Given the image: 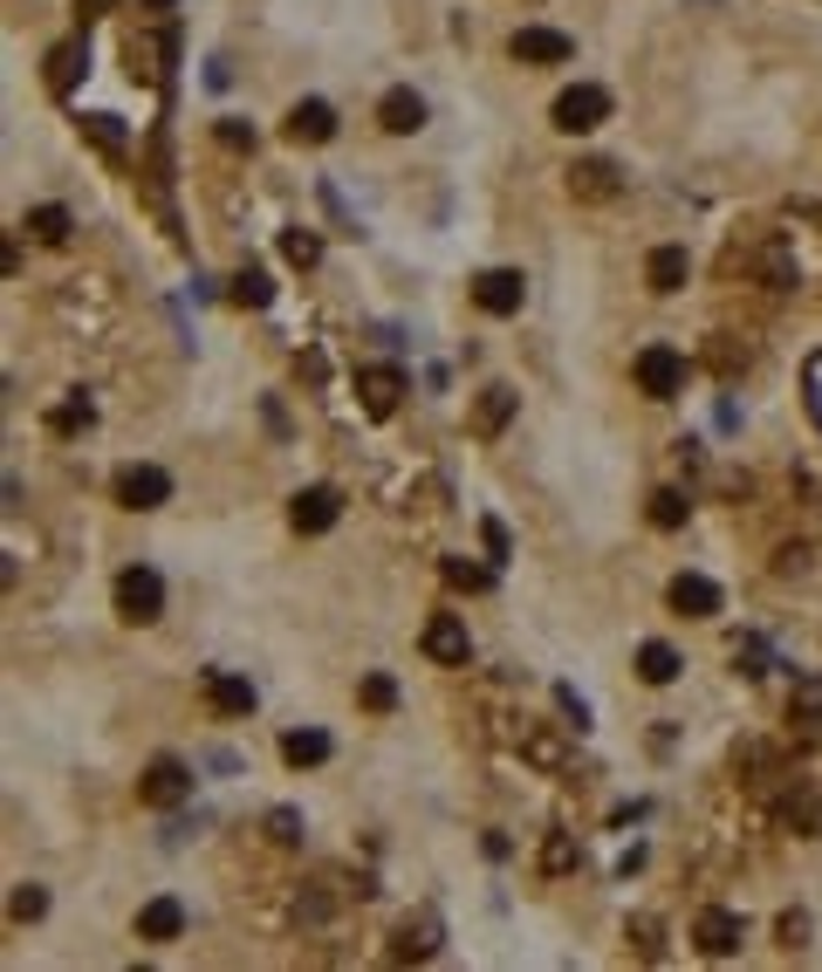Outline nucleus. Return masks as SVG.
<instances>
[{
	"label": "nucleus",
	"instance_id": "nucleus-1",
	"mask_svg": "<svg viewBox=\"0 0 822 972\" xmlns=\"http://www.w3.org/2000/svg\"><path fill=\"white\" fill-rule=\"evenodd\" d=\"M159 610H165L159 569H124V576H116V617H124V624H159Z\"/></svg>",
	"mask_w": 822,
	"mask_h": 972
},
{
	"label": "nucleus",
	"instance_id": "nucleus-2",
	"mask_svg": "<svg viewBox=\"0 0 822 972\" xmlns=\"http://www.w3.org/2000/svg\"><path fill=\"white\" fill-rule=\"evenodd\" d=\"M638 391L645 397H679L686 391V356L672 350V343H651V350H638Z\"/></svg>",
	"mask_w": 822,
	"mask_h": 972
},
{
	"label": "nucleus",
	"instance_id": "nucleus-3",
	"mask_svg": "<svg viewBox=\"0 0 822 972\" xmlns=\"http://www.w3.org/2000/svg\"><path fill=\"white\" fill-rule=\"evenodd\" d=\"M172 500V473L165 466H124L116 473V507H131V514H151V507H165Z\"/></svg>",
	"mask_w": 822,
	"mask_h": 972
},
{
	"label": "nucleus",
	"instance_id": "nucleus-4",
	"mask_svg": "<svg viewBox=\"0 0 822 972\" xmlns=\"http://www.w3.org/2000/svg\"><path fill=\"white\" fill-rule=\"evenodd\" d=\"M610 117V90H597V83H576V90H562L556 97V131H597Z\"/></svg>",
	"mask_w": 822,
	"mask_h": 972
},
{
	"label": "nucleus",
	"instance_id": "nucleus-5",
	"mask_svg": "<svg viewBox=\"0 0 822 972\" xmlns=\"http://www.w3.org/2000/svg\"><path fill=\"white\" fill-rule=\"evenodd\" d=\"M617 192H623V172L610 158H576L569 165V199H582V206H610Z\"/></svg>",
	"mask_w": 822,
	"mask_h": 972
},
{
	"label": "nucleus",
	"instance_id": "nucleus-6",
	"mask_svg": "<svg viewBox=\"0 0 822 972\" xmlns=\"http://www.w3.org/2000/svg\"><path fill=\"white\" fill-rule=\"evenodd\" d=\"M425 658H433V665H446V671H459L466 658H474V637H466V624L453 617V610H439L433 624H425Z\"/></svg>",
	"mask_w": 822,
	"mask_h": 972
},
{
	"label": "nucleus",
	"instance_id": "nucleus-7",
	"mask_svg": "<svg viewBox=\"0 0 822 972\" xmlns=\"http://www.w3.org/2000/svg\"><path fill=\"white\" fill-rule=\"evenodd\" d=\"M192 794V767L185 760H151L144 767V781H138V801L144 808H179Z\"/></svg>",
	"mask_w": 822,
	"mask_h": 972
},
{
	"label": "nucleus",
	"instance_id": "nucleus-8",
	"mask_svg": "<svg viewBox=\"0 0 822 972\" xmlns=\"http://www.w3.org/2000/svg\"><path fill=\"white\" fill-rule=\"evenodd\" d=\"M336 514H343V494H336V486H302V494L288 500L295 535H329V528H336Z\"/></svg>",
	"mask_w": 822,
	"mask_h": 972
},
{
	"label": "nucleus",
	"instance_id": "nucleus-9",
	"mask_svg": "<svg viewBox=\"0 0 822 972\" xmlns=\"http://www.w3.org/2000/svg\"><path fill=\"white\" fill-rule=\"evenodd\" d=\"M474 302H480L487 315H521V302H528V281H521L515 267H487V274L474 281Z\"/></svg>",
	"mask_w": 822,
	"mask_h": 972
},
{
	"label": "nucleus",
	"instance_id": "nucleus-10",
	"mask_svg": "<svg viewBox=\"0 0 822 972\" xmlns=\"http://www.w3.org/2000/svg\"><path fill=\"white\" fill-rule=\"evenodd\" d=\"M576 55V42L562 28H515V62H528V69H556V62H569Z\"/></svg>",
	"mask_w": 822,
	"mask_h": 972
},
{
	"label": "nucleus",
	"instance_id": "nucleus-11",
	"mask_svg": "<svg viewBox=\"0 0 822 972\" xmlns=\"http://www.w3.org/2000/svg\"><path fill=\"white\" fill-rule=\"evenodd\" d=\"M439 939H446L439 911H418V918H405V924H398V945H390V959L418 965V959H433V952H439Z\"/></svg>",
	"mask_w": 822,
	"mask_h": 972
},
{
	"label": "nucleus",
	"instance_id": "nucleus-12",
	"mask_svg": "<svg viewBox=\"0 0 822 972\" xmlns=\"http://www.w3.org/2000/svg\"><path fill=\"white\" fill-rule=\"evenodd\" d=\"M282 131H288V144H329V138H336V110H329L323 97H302V103L288 110Z\"/></svg>",
	"mask_w": 822,
	"mask_h": 972
},
{
	"label": "nucleus",
	"instance_id": "nucleus-13",
	"mask_svg": "<svg viewBox=\"0 0 822 972\" xmlns=\"http://www.w3.org/2000/svg\"><path fill=\"white\" fill-rule=\"evenodd\" d=\"M357 397H364L371 418H390V412H398V397H405V377L390 371V363H371V371H357Z\"/></svg>",
	"mask_w": 822,
	"mask_h": 972
},
{
	"label": "nucleus",
	"instance_id": "nucleus-14",
	"mask_svg": "<svg viewBox=\"0 0 822 972\" xmlns=\"http://www.w3.org/2000/svg\"><path fill=\"white\" fill-rule=\"evenodd\" d=\"M692 945L707 952V959H733V952H740V918H733V911H699Z\"/></svg>",
	"mask_w": 822,
	"mask_h": 972
},
{
	"label": "nucleus",
	"instance_id": "nucleus-15",
	"mask_svg": "<svg viewBox=\"0 0 822 972\" xmlns=\"http://www.w3.org/2000/svg\"><path fill=\"white\" fill-rule=\"evenodd\" d=\"M179 931H185V904H179V898H151V904L138 911V939H144V945H172Z\"/></svg>",
	"mask_w": 822,
	"mask_h": 972
},
{
	"label": "nucleus",
	"instance_id": "nucleus-16",
	"mask_svg": "<svg viewBox=\"0 0 822 972\" xmlns=\"http://www.w3.org/2000/svg\"><path fill=\"white\" fill-rule=\"evenodd\" d=\"M377 124H384L390 138H412V131H425V97H418V90H390V97L377 103Z\"/></svg>",
	"mask_w": 822,
	"mask_h": 972
},
{
	"label": "nucleus",
	"instance_id": "nucleus-17",
	"mask_svg": "<svg viewBox=\"0 0 822 972\" xmlns=\"http://www.w3.org/2000/svg\"><path fill=\"white\" fill-rule=\"evenodd\" d=\"M206 699H213L220 719H247L254 712V685L233 678V671H206Z\"/></svg>",
	"mask_w": 822,
	"mask_h": 972
},
{
	"label": "nucleus",
	"instance_id": "nucleus-18",
	"mask_svg": "<svg viewBox=\"0 0 822 972\" xmlns=\"http://www.w3.org/2000/svg\"><path fill=\"white\" fill-rule=\"evenodd\" d=\"M672 610L679 617H720V583H707V576H672Z\"/></svg>",
	"mask_w": 822,
	"mask_h": 972
},
{
	"label": "nucleus",
	"instance_id": "nucleus-19",
	"mask_svg": "<svg viewBox=\"0 0 822 972\" xmlns=\"http://www.w3.org/2000/svg\"><path fill=\"white\" fill-rule=\"evenodd\" d=\"M686 274H692V254H686V247H651L645 281H651L658 295H679V288H686Z\"/></svg>",
	"mask_w": 822,
	"mask_h": 972
},
{
	"label": "nucleus",
	"instance_id": "nucleus-20",
	"mask_svg": "<svg viewBox=\"0 0 822 972\" xmlns=\"http://www.w3.org/2000/svg\"><path fill=\"white\" fill-rule=\"evenodd\" d=\"M515 404H521V391L494 384V391L474 404V432H480V438H500V432H507V418H515Z\"/></svg>",
	"mask_w": 822,
	"mask_h": 972
},
{
	"label": "nucleus",
	"instance_id": "nucleus-21",
	"mask_svg": "<svg viewBox=\"0 0 822 972\" xmlns=\"http://www.w3.org/2000/svg\"><path fill=\"white\" fill-rule=\"evenodd\" d=\"M329 753H336V740L323 733V726H295V733L282 740V760H288V767H323Z\"/></svg>",
	"mask_w": 822,
	"mask_h": 972
},
{
	"label": "nucleus",
	"instance_id": "nucleus-22",
	"mask_svg": "<svg viewBox=\"0 0 822 972\" xmlns=\"http://www.w3.org/2000/svg\"><path fill=\"white\" fill-rule=\"evenodd\" d=\"M638 678H645V685H672V678H679V651H672L664 637L638 644Z\"/></svg>",
	"mask_w": 822,
	"mask_h": 972
},
{
	"label": "nucleus",
	"instance_id": "nucleus-23",
	"mask_svg": "<svg viewBox=\"0 0 822 972\" xmlns=\"http://www.w3.org/2000/svg\"><path fill=\"white\" fill-rule=\"evenodd\" d=\"M21 226H28L34 240H42V247H62L75 220H69V206H28V220H21Z\"/></svg>",
	"mask_w": 822,
	"mask_h": 972
},
{
	"label": "nucleus",
	"instance_id": "nucleus-24",
	"mask_svg": "<svg viewBox=\"0 0 822 972\" xmlns=\"http://www.w3.org/2000/svg\"><path fill=\"white\" fill-rule=\"evenodd\" d=\"M781 822H789V829H802V836H822V794L795 788L789 801H781Z\"/></svg>",
	"mask_w": 822,
	"mask_h": 972
},
{
	"label": "nucleus",
	"instance_id": "nucleus-25",
	"mask_svg": "<svg viewBox=\"0 0 822 972\" xmlns=\"http://www.w3.org/2000/svg\"><path fill=\"white\" fill-rule=\"evenodd\" d=\"M83 62H90V49H83V42H62V49L49 55V90H55V97H69V83H75V69H83Z\"/></svg>",
	"mask_w": 822,
	"mask_h": 972
},
{
	"label": "nucleus",
	"instance_id": "nucleus-26",
	"mask_svg": "<svg viewBox=\"0 0 822 972\" xmlns=\"http://www.w3.org/2000/svg\"><path fill=\"white\" fill-rule=\"evenodd\" d=\"M233 302H241V308H267L274 302V281L261 274V267H241V274H233V288H226Z\"/></svg>",
	"mask_w": 822,
	"mask_h": 972
},
{
	"label": "nucleus",
	"instance_id": "nucleus-27",
	"mask_svg": "<svg viewBox=\"0 0 822 972\" xmlns=\"http://www.w3.org/2000/svg\"><path fill=\"white\" fill-rule=\"evenodd\" d=\"M686 514H692V500L679 494V486H658L651 494V528H686Z\"/></svg>",
	"mask_w": 822,
	"mask_h": 972
},
{
	"label": "nucleus",
	"instance_id": "nucleus-28",
	"mask_svg": "<svg viewBox=\"0 0 822 972\" xmlns=\"http://www.w3.org/2000/svg\"><path fill=\"white\" fill-rule=\"evenodd\" d=\"M446 583H453V589H466V596H480V589H494V569H480V561H459V555H446Z\"/></svg>",
	"mask_w": 822,
	"mask_h": 972
},
{
	"label": "nucleus",
	"instance_id": "nucleus-29",
	"mask_svg": "<svg viewBox=\"0 0 822 972\" xmlns=\"http://www.w3.org/2000/svg\"><path fill=\"white\" fill-rule=\"evenodd\" d=\"M357 706H364V712H390V706H398V685H390L384 671H371V678L357 685Z\"/></svg>",
	"mask_w": 822,
	"mask_h": 972
},
{
	"label": "nucleus",
	"instance_id": "nucleus-30",
	"mask_svg": "<svg viewBox=\"0 0 822 972\" xmlns=\"http://www.w3.org/2000/svg\"><path fill=\"white\" fill-rule=\"evenodd\" d=\"M8 911H14V924H34V918L49 911V890H42V883H21L14 898H8Z\"/></svg>",
	"mask_w": 822,
	"mask_h": 972
},
{
	"label": "nucleus",
	"instance_id": "nucleus-31",
	"mask_svg": "<svg viewBox=\"0 0 822 972\" xmlns=\"http://www.w3.org/2000/svg\"><path fill=\"white\" fill-rule=\"evenodd\" d=\"M541 870H548V877H562V870H576V842H569L562 829H556V836L541 842Z\"/></svg>",
	"mask_w": 822,
	"mask_h": 972
},
{
	"label": "nucleus",
	"instance_id": "nucleus-32",
	"mask_svg": "<svg viewBox=\"0 0 822 972\" xmlns=\"http://www.w3.org/2000/svg\"><path fill=\"white\" fill-rule=\"evenodd\" d=\"M83 138L97 151H124V124H116V117H83Z\"/></svg>",
	"mask_w": 822,
	"mask_h": 972
},
{
	"label": "nucleus",
	"instance_id": "nucleus-33",
	"mask_svg": "<svg viewBox=\"0 0 822 972\" xmlns=\"http://www.w3.org/2000/svg\"><path fill=\"white\" fill-rule=\"evenodd\" d=\"M282 254H288L295 267H316V261H323V240H316V233H282Z\"/></svg>",
	"mask_w": 822,
	"mask_h": 972
},
{
	"label": "nucleus",
	"instance_id": "nucleus-34",
	"mask_svg": "<svg viewBox=\"0 0 822 972\" xmlns=\"http://www.w3.org/2000/svg\"><path fill=\"white\" fill-rule=\"evenodd\" d=\"M521 753H528L535 767H548V774H556V767H562V747L548 740V733H521Z\"/></svg>",
	"mask_w": 822,
	"mask_h": 972
},
{
	"label": "nucleus",
	"instance_id": "nucleus-35",
	"mask_svg": "<svg viewBox=\"0 0 822 972\" xmlns=\"http://www.w3.org/2000/svg\"><path fill=\"white\" fill-rule=\"evenodd\" d=\"M631 939H638L645 959H664V924L658 918H631Z\"/></svg>",
	"mask_w": 822,
	"mask_h": 972
},
{
	"label": "nucleus",
	"instance_id": "nucleus-36",
	"mask_svg": "<svg viewBox=\"0 0 822 972\" xmlns=\"http://www.w3.org/2000/svg\"><path fill=\"white\" fill-rule=\"evenodd\" d=\"M733 665L748 671V678H761V671H768V644H761V637H740V644H733Z\"/></svg>",
	"mask_w": 822,
	"mask_h": 972
},
{
	"label": "nucleus",
	"instance_id": "nucleus-37",
	"mask_svg": "<svg viewBox=\"0 0 822 972\" xmlns=\"http://www.w3.org/2000/svg\"><path fill=\"white\" fill-rule=\"evenodd\" d=\"M789 712H795V719H822V678H802V685H795Z\"/></svg>",
	"mask_w": 822,
	"mask_h": 972
},
{
	"label": "nucleus",
	"instance_id": "nucleus-38",
	"mask_svg": "<svg viewBox=\"0 0 822 972\" xmlns=\"http://www.w3.org/2000/svg\"><path fill=\"white\" fill-rule=\"evenodd\" d=\"M761 274H768V288H795V261L781 254V247H768V261H761Z\"/></svg>",
	"mask_w": 822,
	"mask_h": 972
},
{
	"label": "nucleus",
	"instance_id": "nucleus-39",
	"mask_svg": "<svg viewBox=\"0 0 822 972\" xmlns=\"http://www.w3.org/2000/svg\"><path fill=\"white\" fill-rule=\"evenodd\" d=\"M90 418H97L90 404H83V397H69V404H62V412H55L49 425H55V432H90Z\"/></svg>",
	"mask_w": 822,
	"mask_h": 972
},
{
	"label": "nucleus",
	"instance_id": "nucleus-40",
	"mask_svg": "<svg viewBox=\"0 0 822 972\" xmlns=\"http://www.w3.org/2000/svg\"><path fill=\"white\" fill-rule=\"evenodd\" d=\"M774 931H781V945H789V952H802L809 945V911H781Z\"/></svg>",
	"mask_w": 822,
	"mask_h": 972
},
{
	"label": "nucleus",
	"instance_id": "nucleus-41",
	"mask_svg": "<svg viewBox=\"0 0 822 972\" xmlns=\"http://www.w3.org/2000/svg\"><path fill=\"white\" fill-rule=\"evenodd\" d=\"M267 836H274V842H302V816H295V808H274V816H267Z\"/></svg>",
	"mask_w": 822,
	"mask_h": 972
},
{
	"label": "nucleus",
	"instance_id": "nucleus-42",
	"mask_svg": "<svg viewBox=\"0 0 822 972\" xmlns=\"http://www.w3.org/2000/svg\"><path fill=\"white\" fill-rule=\"evenodd\" d=\"M220 144H226V151H254V124H241V117H226V124H220Z\"/></svg>",
	"mask_w": 822,
	"mask_h": 972
},
{
	"label": "nucleus",
	"instance_id": "nucleus-43",
	"mask_svg": "<svg viewBox=\"0 0 822 972\" xmlns=\"http://www.w3.org/2000/svg\"><path fill=\"white\" fill-rule=\"evenodd\" d=\"M556 699H562V712H569V726H576V733H582V726H590V706H582V699L569 692V685H556Z\"/></svg>",
	"mask_w": 822,
	"mask_h": 972
},
{
	"label": "nucleus",
	"instance_id": "nucleus-44",
	"mask_svg": "<svg viewBox=\"0 0 822 972\" xmlns=\"http://www.w3.org/2000/svg\"><path fill=\"white\" fill-rule=\"evenodd\" d=\"M480 541H487L494 561H507V528H500V520H480Z\"/></svg>",
	"mask_w": 822,
	"mask_h": 972
},
{
	"label": "nucleus",
	"instance_id": "nucleus-45",
	"mask_svg": "<svg viewBox=\"0 0 822 972\" xmlns=\"http://www.w3.org/2000/svg\"><path fill=\"white\" fill-rule=\"evenodd\" d=\"M151 8H159V14H165V8H172V0H151Z\"/></svg>",
	"mask_w": 822,
	"mask_h": 972
}]
</instances>
